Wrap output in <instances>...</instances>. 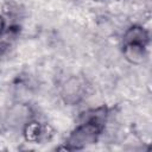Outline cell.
I'll use <instances>...</instances> for the list:
<instances>
[{
    "label": "cell",
    "mask_w": 152,
    "mask_h": 152,
    "mask_svg": "<svg viewBox=\"0 0 152 152\" xmlns=\"http://www.w3.org/2000/svg\"><path fill=\"white\" fill-rule=\"evenodd\" d=\"M102 126L93 122V121H84L76 129H74L68 138L66 145L68 150H80L88 145L94 144L97 140L99 134L101 133Z\"/></svg>",
    "instance_id": "cell-1"
},
{
    "label": "cell",
    "mask_w": 152,
    "mask_h": 152,
    "mask_svg": "<svg viewBox=\"0 0 152 152\" xmlns=\"http://www.w3.org/2000/svg\"><path fill=\"white\" fill-rule=\"evenodd\" d=\"M84 87L78 77H70L62 88V96L65 102L75 103L78 102L83 96Z\"/></svg>",
    "instance_id": "cell-2"
},
{
    "label": "cell",
    "mask_w": 152,
    "mask_h": 152,
    "mask_svg": "<svg viewBox=\"0 0 152 152\" xmlns=\"http://www.w3.org/2000/svg\"><path fill=\"white\" fill-rule=\"evenodd\" d=\"M31 118V109L24 103H17L8 109L7 122L11 126H25Z\"/></svg>",
    "instance_id": "cell-3"
},
{
    "label": "cell",
    "mask_w": 152,
    "mask_h": 152,
    "mask_svg": "<svg viewBox=\"0 0 152 152\" xmlns=\"http://www.w3.org/2000/svg\"><path fill=\"white\" fill-rule=\"evenodd\" d=\"M148 42V33L147 31L138 25L131 26L124 34V43L125 44H141L145 45Z\"/></svg>",
    "instance_id": "cell-4"
},
{
    "label": "cell",
    "mask_w": 152,
    "mask_h": 152,
    "mask_svg": "<svg viewBox=\"0 0 152 152\" xmlns=\"http://www.w3.org/2000/svg\"><path fill=\"white\" fill-rule=\"evenodd\" d=\"M124 56L125 58L133 64H140L146 57L145 45L141 44H125L124 45Z\"/></svg>",
    "instance_id": "cell-5"
},
{
    "label": "cell",
    "mask_w": 152,
    "mask_h": 152,
    "mask_svg": "<svg viewBox=\"0 0 152 152\" xmlns=\"http://www.w3.org/2000/svg\"><path fill=\"white\" fill-rule=\"evenodd\" d=\"M24 131H25L26 139L30 140V141H38L45 134V128L42 127L37 122H30L28 121L24 126Z\"/></svg>",
    "instance_id": "cell-6"
},
{
    "label": "cell",
    "mask_w": 152,
    "mask_h": 152,
    "mask_svg": "<svg viewBox=\"0 0 152 152\" xmlns=\"http://www.w3.org/2000/svg\"><path fill=\"white\" fill-rule=\"evenodd\" d=\"M2 28H4V19H2V17L0 15V33H1Z\"/></svg>",
    "instance_id": "cell-7"
}]
</instances>
